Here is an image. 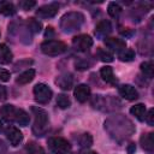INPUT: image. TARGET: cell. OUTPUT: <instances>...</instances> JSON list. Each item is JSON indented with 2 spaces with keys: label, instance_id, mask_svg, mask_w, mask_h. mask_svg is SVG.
<instances>
[{
  "label": "cell",
  "instance_id": "6da1fadb",
  "mask_svg": "<svg viewBox=\"0 0 154 154\" xmlns=\"http://www.w3.org/2000/svg\"><path fill=\"white\" fill-rule=\"evenodd\" d=\"M105 130L113 140L122 142L131 137L136 129L129 118L123 114H114L105 120Z\"/></svg>",
  "mask_w": 154,
  "mask_h": 154
},
{
  "label": "cell",
  "instance_id": "7a4b0ae2",
  "mask_svg": "<svg viewBox=\"0 0 154 154\" xmlns=\"http://www.w3.org/2000/svg\"><path fill=\"white\" fill-rule=\"evenodd\" d=\"M84 23V14L78 11H71L65 13L60 19V29L64 32H73L82 28Z\"/></svg>",
  "mask_w": 154,
  "mask_h": 154
},
{
  "label": "cell",
  "instance_id": "3957f363",
  "mask_svg": "<svg viewBox=\"0 0 154 154\" xmlns=\"http://www.w3.org/2000/svg\"><path fill=\"white\" fill-rule=\"evenodd\" d=\"M31 111L34 113V125H32V132L41 137L43 136L49 128V118L47 112L43 108L40 107H31Z\"/></svg>",
  "mask_w": 154,
  "mask_h": 154
},
{
  "label": "cell",
  "instance_id": "277c9868",
  "mask_svg": "<svg viewBox=\"0 0 154 154\" xmlns=\"http://www.w3.org/2000/svg\"><path fill=\"white\" fill-rule=\"evenodd\" d=\"M91 103L95 108L100 111H114L117 108H120V102L118 99L108 95V96H102V95H95L91 100Z\"/></svg>",
  "mask_w": 154,
  "mask_h": 154
},
{
  "label": "cell",
  "instance_id": "5b68a950",
  "mask_svg": "<svg viewBox=\"0 0 154 154\" xmlns=\"http://www.w3.org/2000/svg\"><path fill=\"white\" fill-rule=\"evenodd\" d=\"M66 49H67V46L64 42L58 41V40H47L42 42L41 45V51L45 54L51 55V57L63 54L64 52H66Z\"/></svg>",
  "mask_w": 154,
  "mask_h": 154
},
{
  "label": "cell",
  "instance_id": "8992f818",
  "mask_svg": "<svg viewBox=\"0 0 154 154\" xmlns=\"http://www.w3.org/2000/svg\"><path fill=\"white\" fill-rule=\"evenodd\" d=\"M47 144L54 154H69L71 152V144L63 137H51L48 138Z\"/></svg>",
  "mask_w": 154,
  "mask_h": 154
},
{
  "label": "cell",
  "instance_id": "52a82bcc",
  "mask_svg": "<svg viewBox=\"0 0 154 154\" xmlns=\"http://www.w3.org/2000/svg\"><path fill=\"white\" fill-rule=\"evenodd\" d=\"M34 96H35L36 102H38L40 105H46L51 101V99L53 96V91L47 84L37 83L34 87Z\"/></svg>",
  "mask_w": 154,
  "mask_h": 154
},
{
  "label": "cell",
  "instance_id": "ba28073f",
  "mask_svg": "<svg viewBox=\"0 0 154 154\" xmlns=\"http://www.w3.org/2000/svg\"><path fill=\"white\" fill-rule=\"evenodd\" d=\"M72 46L78 52H85L93 46V38L89 35H78L72 38Z\"/></svg>",
  "mask_w": 154,
  "mask_h": 154
},
{
  "label": "cell",
  "instance_id": "9c48e42d",
  "mask_svg": "<svg viewBox=\"0 0 154 154\" xmlns=\"http://www.w3.org/2000/svg\"><path fill=\"white\" fill-rule=\"evenodd\" d=\"M59 11V5L55 2L43 5L36 10V14L40 18H53Z\"/></svg>",
  "mask_w": 154,
  "mask_h": 154
},
{
  "label": "cell",
  "instance_id": "30bf717a",
  "mask_svg": "<svg viewBox=\"0 0 154 154\" xmlns=\"http://www.w3.org/2000/svg\"><path fill=\"white\" fill-rule=\"evenodd\" d=\"M5 135H6L7 140L10 141V143H11L13 147L18 146V144L23 141V134H22V132L19 131V129H17L16 126H12V125L7 126L6 130H5Z\"/></svg>",
  "mask_w": 154,
  "mask_h": 154
},
{
  "label": "cell",
  "instance_id": "8fae6325",
  "mask_svg": "<svg viewBox=\"0 0 154 154\" xmlns=\"http://www.w3.org/2000/svg\"><path fill=\"white\" fill-rule=\"evenodd\" d=\"M118 91H119V95L122 97H124L125 100H128V101H134V100H136L138 97L137 90L131 84H123V85H120L118 88Z\"/></svg>",
  "mask_w": 154,
  "mask_h": 154
},
{
  "label": "cell",
  "instance_id": "7c38bea8",
  "mask_svg": "<svg viewBox=\"0 0 154 154\" xmlns=\"http://www.w3.org/2000/svg\"><path fill=\"white\" fill-rule=\"evenodd\" d=\"M105 45L111 48L112 51L117 52L118 54L120 52H123L124 49H126V42L122 38H118V37H106L105 38Z\"/></svg>",
  "mask_w": 154,
  "mask_h": 154
},
{
  "label": "cell",
  "instance_id": "4fadbf2b",
  "mask_svg": "<svg viewBox=\"0 0 154 154\" xmlns=\"http://www.w3.org/2000/svg\"><path fill=\"white\" fill-rule=\"evenodd\" d=\"M73 95L78 102H85L90 97V88L87 84H78L73 90Z\"/></svg>",
  "mask_w": 154,
  "mask_h": 154
},
{
  "label": "cell",
  "instance_id": "5bb4252c",
  "mask_svg": "<svg viewBox=\"0 0 154 154\" xmlns=\"http://www.w3.org/2000/svg\"><path fill=\"white\" fill-rule=\"evenodd\" d=\"M55 83L58 84V87H60L63 90H69L72 88L73 84V78L70 73H63L60 76H58L55 78Z\"/></svg>",
  "mask_w": 154,
  "mask_h": 154
},
{
  "label": "cell",
  "instance_id": "9a60e30c",
  "mask_svg": "<svg viewBox=\"0 0 154 154\" xmlns=\"http://www.w3.org/2000/svg\"><path fill=\"white\" fill-rule=\"evenodd\" d=\"M111 31H112L111 22H109V20H106V19H103V20H101L100 23H97V25H96V28H95V35H96L97 37H100V38L107 36Z\"/></svg>",
  "mask_w": 154,
  "mask_h": 154
},
{
  "label": "cell",
  "instance_id": "2e32d148",
  "mask_svg": "<svg viewBox=\"0 0 154 154\" xmlns=\"http://www.w3.org/2000/svg\"><path fill=\"white\" fill-rule=\"evenodd\" d=\"M16 111H17V108L13 105H5L0 108V114L4 120L12 123L16 119Z\"/></svg>",
  "mask_w": 154,
  "mask_h": 154
},
{
  "label": "cell",
  "instance_id": "e0dca14e",
  "mask_svg": "<svg viewBox=\"0 0 154 154\" xmlns=\"http://www.w3.org/2000/svg\"><path fill=\"white\" fill-rule=\"evenodd\" d=\"M141 146L144 150L152 153L154 149V134L153 132H148V134H143L140 138Z\"/></svg>",
  "mask_w": 154,
  "mask_h": 154
},
{
  "label": "cell",
  "instance_id": "ac0fdd59",
  "mask_svg": "<svg viewBox=\"0 0 154 154\" xmlns=\"http://www.w3.org/2000/svg\"><path fill=\"white\" fill-rule=\"evenodd\" d=\"M100 75H101V78L106 83H109V84H116L117 83V78H116L111 66H103L100 70Z\"/></svg>",
  "mask_w": 154,
  "mask_h": 154
},
{
  "label": "cell",
  "instance_id": "d6986e66",
  "mask_svg": "<svg viewBox=\"0 0 154 154\" xmlns=\"http://www.w3.org/2000/svg\"><path fill=\"white\" fill-rule=\"evenodd\" d=\"M12 58H13V54L11 52V49L5 45V43H1L0 45V64H10L12 61Z\"/></svg>",
  "mask_w": 154,
  "mask_h": 154
},
{
  "label": "cell",
  "instance_id": "ffe728a7",
  "mask_svg": "<svg viewBox=\"0 0 154 154\" xmlns=\"http://www.w3.org/2000/svg\"><path fill=\"white\" fill-rule=\"evenodd\" d=\"M130 113L132 116H135L140 122H143L146 119V114H147V108L143 103H137L135 106H132L130 108Z\"/></svg>",
  "mask_w": 154,
  "mask_h": 154
},
{
  "label": "cell",
  "instance_id": "44dd1931",
  "mask_svg": "<svg viewBox=\"0 0 154 154\" xmlns=\"http://www.w3.org/2000/svg\"><path fill=\"white\" fill-rule=\"evenodd\" d=\"M14 122H16L17 124H19L20 126H26V125H29L30 117H29V114H28L24 109H22V108H17Z\"/></svg>",
  "mask_w": 154,
  "mask_h": 154
},
{
  "label": "cell",
  "instance_id": "7402d4cb",
  "mask_svg": "<svg viewBox=\"0 0 154 154\" xmlns=\"http://www.w3.org/2000/svg\"><path fill=\"white\" fill-rule=\"evenodd\" d=\"M35 77V70L34 69H29L26 71H24L23 73H20L17 78V83L18 84H28L29 82H31Z\"/></svg>",
  "mask_w": 154,
  "mask_h": 154
},
{
  "label": "cell",
  "instance_id": "603a6c76",
  "mask_svg": "<svg viewBox=\"0 0 154 154\" xmlns=\"http://www.w3.org/2000/svg\"><path fill=\"white\" fill-rule=\"evenodd\" d=\"M0 13L2 16H13L16 13V6L10 1H0Z\"/></svg>",
  "mask_w": 154,
  "mask_h": 154
},
{
  "label": "cell",
  "instance_id": "cb8c5ba5",
  "mask_svg": "<svg viewBox=\"0 0 154 154\" xmlns=\"http://www.w3.org/2000/svg\"><path fill=\"white\" fill-rule=\"evenodd\" d=\"M76 141L78 142V144H79L82 148H88V147H90V146L93 144V137H91V135L88 134V132L79 135Z\"/></svg>",
  "mask_w": 154,
  "mask_h": 154
},
{
  "label": "cell",
  "instance_id": "d4e9b609",
  "mask_svg": "<svg viewBox=\"0 0 154 154\" xmlns=\"http://www.w3.org/2000/svg\"><path fill=\"white\" fill-rule=\"evenodd\" d=\"M141 71L143 72L144 76H147L148 78H152L154 75V65L152 61H144L141 64Z\"/></svg>",
  "mask_w": 154,
  "mask_h": 154
},
{
  "label": "cell",
  "instance_id": "484cf974",
  "mask_svg": "<svg viewBox=\"0 0 154 154\" xmlns=\"http://www.w3.org/2000/svg\"><path fill=\"white\" fill-rule=\"evenodd\" d=\"M57 105H58L59 108L65 109V108H69V107L71 106V101H70V99H69L67 95H65V94H59L58 97H57Z\"/></svg>",
  "mask_w": 154,
  "mask_h": 154
},
{
  "label": "cell",
  "instance_id": "4316f807",
  "mask_svg": "<svg viewBox=\"0 0 154 154\" xmlns=\"http://www.w3.org/2000/svg\"><path fill=\"white\" fill-rule=\"evenodd\" d=\"M26 24H28V30L32 32H40L42 29V24L35 18H29L26 20Z\"/></svg>",
  "mask_w": 154,
  "mask_h": 154
},
{
  "label": "cell",
  "instance_id": "83f0119b",
  "mask_svg": "<svg viewBox=\"0 0 154 154\" xmlns=\"http://www.w3.org/2000/svg\"><path fill=\"white\" fill-rule=\"evenodd\" d=\"M107 12L111 17H118L120 13H122V7L117 2H109L108 4V7H107Z\"/></svg>",
  "mask_w": 154,
  "mask_h": 154
},
{
  "label": "cell",
  "instance_id": "f1b7e54d",
  "mask_svg": "<svg viewBox=\"0 0 154 154\" xmlns=\"http://www.w3.org/2000/svg\"><path fill=\"white\" fill-rule=\"evenodd\" d=\"M96 53H97V57L100 58L101 61H105V63H111V61H113V55H112L109 52H107V51H105V49H102V48H99Z\"/></svg>",
  "mask_w": 154,
  "mask_h": 154
},
{
  "label": "cell",
  "instance_id": "f546056e",
  "mask_svg": "<svg viewBox=\"0 0 154 154\" xmlns=\"http://www.w3.org/2000/svg\"><path fill=\"white\" fill-rule=\"evenodd\" d=\"M134 58H135V52L132 49L126 48L119 53V59L122 61H131V60H134Z\"/></svg>",
  "mask_w": 154,
  "mask_h": 154
},
{
  "label": "cell",
  "instance_id": "4dcf8cb0",
  "mask_svg": "<svg viewBox=\"0 0 154 154\" xmlns=\"http://www.w3.org/2000/svg\"><path fill=\"white\" fill-rule=\"evenodd\" d=\"M26 150H28L29 154H45L43 149H42L38 144H36V143H34V142L28 143V146H26Z\"/></svg>",
  "mask_w": 154,
  "mask_h": 154
},
{
  "label": "cell",
  "instance_id": "1f68e13d",
  "mask_svg": "<svg viewBox=\"0 0 154 154\" xmlns=\"http://www.w3.org/2000/svg\"><path fill=\"white\" fill-rule=\"evenodd\" d=\"M76 69L79 70V71H84V70H88L89 66L91 65V63L88 60V59H79L78 61H76Z\"/></svg>",
  "mask_w": 154,
  "mask_h": 154
},
{
  "label": "cell",
  "instance_id": "d6a6232c",
  "mask_svg": "<svg viewBox=\"0 0 154 154\" xmlns=\"http://www.w3.org/2000/svg\"><path fill=\"white\" fill-rule=\"evenodd\" d=\"M146 120H147L148 125H150V126L154 125V109H153V108H150V109L147 112V114H146Z\"/></svg>",
  "mask_w": 154,
  "mask_h": 154
},
{
  "label": "cell",
  "instance_id": "836d02e7",
  "mask_svg": "<svg viewBox=\"0 0 154 154\" xmlns=\"http://www.w3.org/2000/svg\"><path fill=\"white\" fill-rule=\"evenodd\" d=\"M35 5H36L35 1H28V0H26V1H20V2H19V6H20L23 10H25V11L32 8Z\"/></svg>",
  "mask_w": 154,
  "mask_h": 154
},
{
  "label": "cell",
  "instance_id": "e575fe53",
  "mask_svg": "<svg viewBox=\"0 0 154 154\" xmlns=\"http://www.w3.org/2000/svg\"><path fill=\"white\" fill-rule=\"evenodd\" d=\"M10 78H11V73L7 70L0 67V79L4 82H7V81H10Z\"/></svg>",
  "mask_w": 154,
  "mask_h": 154
},
{
  "label": "cell",
  "instance_id": "d590c367",
  "mask_svg": "<svg viewBox=\"0 0 154 154\" xmlns=\"http://www.w3.org/2000/svg\"><path fill=\"white\" fill-rule=\"evenodd\" d=\"M7 99V91H6V88L4 85L0 84V101H4Z\"/></svg>",
  "mask_w": 154,
  "mask_h": 154
},
{
  "label": "cell",
  "instance_id": "8d00e7d4",
  "mask_svg": "<svg viewBox=\"0 0 154 154\" xmlns=\"http://www.w3.org/2000/svg\"><path fill=\"white\" fill-rule=\"evenodd\" d=\"M7 153V147L2 140H0V154H6Z\"/></svg>",
  "mask_w": 154,
  "mask_h": 154
},
{
  "label": "cell",
  "instance_id": "74e56055",
  "mask_svg": "<svg viewBox=\"0 0 154 154\" xmlns=\"http://www.w3.org/2000/svg\"><path fill=\"white\" fill-rule=\"evenodd\" d=\"M126 150H128V154H134L135 150H136V146H135V143H130V144L128 146Z\"/></svg>",
  "mask_w": 154,
  "mask_h": 154
},
{
  "label": "cell",
  "instance_id": "f35d334b",
  "mask_svg": "<svg viewBox=\"0 0 154 154\" xmlns=\"http://www.w3.org/2000/svg\"><path fill=\"white\" fill-rule=\"evenodd\" d=\"M52 35H54V31H53V28H47V30H46V37H48V38H51V36Z\"/></svg>",
  "mask_w": 154,
  "mask_h": 154
},
{
  "label": "cell",
  "instance_id": "ab89813d",
  "mask_svg": "<svg viewBox=\"0 0 154 154\" xmlns=\"http://www.w3.org/2000/svg\"><path fill=\"white\" fill-rule=\"evenodd\" d=\"M82 154H97L96 152H93V150H85V152H83Z\"/></svg>",
  "mask_w": 154,
  "mask_h": 154
},
{
  "label": "cell",
  "instance_id": "60d3db41",
  "mask_svg": "<svg viewBox=\"0 0 154 154\" xmlns=\"http://www.w3.org/2000/svg\"><path fill=\"white\" fill-rule=\"evenodd\" d=\"M1 130H2V122L0 120V131H1Z\"/></svg>",
  "mask_w": 154,
  "mask_h": 154
}]
</instances>
